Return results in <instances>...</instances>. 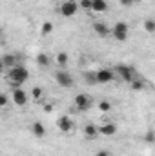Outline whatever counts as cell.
Listing matches in <instances>:
<instances>
[{"instance_id":"cell-24","label":"cell","mask_w":155,"mask_h":156,"mask_svg":"<svg viewBox=\"0 0 155 156\" xmlns=\"http://www.w3.org/2000/svg\"><path fill=\"white\" fill-rule=\"evenodd\" d=\"M77 4H78V7H82V9H91V0H80Z\"/></svg>"},{"instance_id":"cell-4","label":"cell","mask_w":155,"mask_h":156,"mask_svg":"<svg viewBox=\"0 0 155 156\" xmlns=\"http://www.w3.org/2000/svg\"><path fill=\"white\" fill-rule=\"evenodd\" d=\"M55 80H57V83L60 85V87H73L75 85V80L71 76V73L68 71V69H59L57 73H55Z\"/></svg>"},{"instance_id":"cell-2","label":"cell","mask_w":155,"mask_h":156,"mask_svg":"<svg viewBox=\"0 0 155 156\" xmlns=\"http://www.w3.org/2000/svg\"><path fill=\"white\" fill-rule=\"evenodd\" d=\"M110 33H112V37L119 42H126L128 40V33H130V27H128V24L126 22H117L115 26L110 29Z\"/></svg>"},{"instance_id":"cell-8","label":"cell","mask_w":155,"mask_h":156,"mask_svg":"<svg viewBox=\"0 0 155 156\" xmlns=\"http://www.w3.org/2000/svg\"><path fill=\"white\" fill-rule=\"evenodd\" d=\"M75 107L78 111H88L91 107V98L88 94H84V93H78L75 96Z\"/></svg>"},{"instance_id":"cell-26","label":"cell","mask_w":155,"mask_h":156,"mask_svg":"<svg viewBox=\"0 0 155 156\" xmlns=\"http://www.w3.org/2000/svg\"><path fill=\"white\" fill-rule=\"evenodd\" d=\"M144 140H146V142H148V144H153V131H148V133H146V136H144Z\"/></svg>"},{"instance_id":"cell-19","label":"cell","mask_w":155,"mask_h":156,"mask_svg":"<svg viewBox=\"0 0 155 156\" xmlns=\"http://www.w3.org/2000/svg\"><path fill=\"white\" fill-rule=\"evenodd\" d=\"M53 33V22H49V20H46L44 24H42V29H40V35L42 37H49Z\"/></svg>"},{"instance_id":"cell-12","label":"cell","mask_w":155,"mask_h":156,"mask_svg":"<svg viewBox=\"0 0 155 156\" xmlns=\"http://www.w3.org/2000/svg\"><path fill=\"white\" fill-rule=\"evenodd\" d=\"M84 136H86L88 140L99 138V136H100V134H99V125H97V123H88V125L84 127Z\"/></svg>"},{"instance_id":"cell-3","label":"cell","mask_w":155,"mask_h":156,"mask_svg":"<svg viewBox=\"0 0 155 156\" xmlns=\"http://www.w3.org/2000/svg\"><path fill=\"white\" fill-rule=\"evenodd\" d=\"M112 71H113V73H115V76H119V80H122V82H131V80L135 78L133 69H131V67H128V66H124V64H117Z\"/></svg>"},{"instance_id":"cell-10","label":"cell","mask_w":155,"mask_h":156,"mask_svg":"<svg viewBox=\"0 0 155 156\" xmlns=\"http://www.w3.org/2000/svg\"><path fill=\"white\" fill-rule=\"evenodd\" d=\"M115 133H117V125L113 122H106V123L99 125V134H102V136H113Z\"/></svg>"},{"instance_id":"cell-1","label":"cell","mask_w":155,"mask_h":156,"mask_svg":"<svg viewBox=\"0 0 155 156\" xmlns=\"http://www.w3.org/2000/svg\"><path fill=\"white\" fill-rule=\"evenodd\" d=\"M6 78L13 87H20V85H24V82L29 80V71L24 66H13V67H9Z\"/></svg>"},{"instance_id":"cell-23","label":"cell","mask_w":155,"mask_h":156,"mask_svg":"<svg viewBox=\"0 0 155 156\" xmlns=\"http://www.w3.org/2000/svg\"><path fill=\"white\" fill-rule=\"evenodd\" d=\"M84 78H86V82H88V83L97 85V76H95V71H86V73H84Z\"/></svg>"},{"instance_id":"cell-25","label":"cell","mask_w":155,"mask_h":156,"mask_svg":"<svg viewBox=\"0 0 155 156\" xmlns=\"http://www.w3.org/2000/svg\"><path fill=\"white\" fill-rule=\"evenodd\" d=\"M119 4L124 5V7H131V5L135 4V0H119Z\"/></svg>"},{"instance_id":"cell-27","label":"cell","mask_w":155,"mask_h":156,"mask_svg":"<svg viewBox=\"0 0 155 156\" xmlns=\"http://www.w3.org/2000/svg\"><path fill=\"white\" fill-rule=\"evenodd\" d=\"M95 156H112V153H110L108 149H100V151H97Z\"/></svg>"},{"instance_id":"cell-16","label":"cell","mask_w":155,"mask_h":156,"mask_svg":"<svg viewBox=\"0 0 155 156\" xmlns=\"http://www.w3.org/2000/svg\"><path fill=\"white\" fill-rule=\"evenodd\" d=\"M35 62L39 64L40 67H47V66L51 64V58H49V55H46V53H39V55L35 56Z\"/></svg>"},{"instance_id":"cell-15","label":"cell","mask_w":155,"mask_h":156,"mask_svg":"<svg viewBox=\"0 0 155 156\" xmlns=\"http://www.w3.org/2000/svg\"><path fill=\"white\" fill-rule=\"evenodd\" d=\"M68 62H70V56H68V53L60 51V53L57 55V66H59L60 69H66V67H68Z\"/></svg>"},{"instance_id":"cell-28","label":"cell","mask_w":155,"mask_h":156,"mask_svg":"<svg viewBox=\"0 0 155 156\" xmlns=\"http://www.w3.org/2000/svg\"><path fill=\"white\" fill-rule=\"evenodd\" d=\"M4 105H7V96L0 93V107H4Z\"/></svg>"},{"instance_id":"cell-22","label":"cell","mask_w":155,"mask_h":156,"mask_svg":"<svg viewBox=\"0 0 155 156\" xmlns=\"http://www.w3.org/2000/svg\"><path fill=\"white\" fill-rule=\"evenodd\" d=\"M97 107H99V111H102V113H108V111H112V102H108V100H102V102H99V104H97Z\"/></svg>"},{"instance_id":"cell-20","label":"cell","mask_w":155,"mask_h":156,"mask_svg":"<svg viewBox=\"0 0 155 156\" xmlns=\"http://www.w3.org/2000/svg\"><path fill=\"white\" fill-rule=\"evenodd\" d=\"M144 29H146V33L153 35L155 33V20L153 18H146V20H144Z\"/></svg>"},{"instance_id":"cell-7","label":"cell","mask_w":155,"mask_h":156,"mask_svg":"<svg viewBox=\"0 0 155 156\" xmlns=\"http://www.w3.org/2000/svg\"><path fill=\"white\" fill-rule=\"evenodd\" d=\"M95 76H97V83H110L112 80H115V73L112 69H99L95 71Z\"/></svg>"},{"instance_id":"cell-21","label":"cell","mask_w":155,"mask_h":156,"mask_svg":"<svg viewBox=\"0 0 155 156\" xmlns=\"http://www.w3.org/2000/svg\"><path fill=\"white\" fill-rule=\"evenodd\" d=\"M31 96H33V100H35V102L42 100V96H44V89L39 87V85H37V87H33V89H31Z\"/></svg>"},{"instance_id":"cell-5","label":"cell","mask_w":155,"mask_h":156,"mask_svg":"<svg viewBox=\"0 0 155 156\" xmlns=\"http://www.w3.org/2000/svg\"><path fill=\"white\" fill-rule=\"evenodd\" d=\"M78 11V4L75 0H66V2H62L60 4V15L62 16H66V18H71V16H75Z\"/></svg>"},{"instance_id":"cell-13","label":"cell","mask_w":155,"mask_h":156,"mask_svg":"<svg viewBox=\"0 0 155 156\" xmlns=\"http://www.w3.org/2000/svg\"><path fill=\"white\" fill-rule=\"evenodd\" d=\"M31 133H33V136H37V138H44V136H46V127H44V123L33 122V123H31Z\"/></svg>"},{"instance_id":"cell-11","label":"cell","mask_w":155,"mask_h":156,"mask_svg":"<svg viewBox=\"0 0 155 156\" xmlns=\"http://www.w3.org/2000/svg\"><path fill=\"white\" fill-rule=\"evenodd\" d=\"M93 31H95V35L100 37V38L110 37V27H108L104 22H93Z\"/></svg>"},{"instance_id":"cell-18","label":"cell","mask_w":155,"mask_h":156,"mask_svg":"<svg viewBox=\"0 0 155 156\" xmlns=\"http://www.w3.org/2000/svg\"><path fill=\"white\" fill-rule=\"evenodd\" d=\"M2 66L4 67H13V66H17V56L15 55H4L2 56Z\"/></svg>"},{"instance_id":"cell-9","label":"cell","mask_w":155,"mask_h":156,"mask_svg":"<svg viewBox=\"0 0 155 156\" xmlns=\"http://www.w3.org/2000/svg\"><path fill=\"white\" fill-rule=\"evenodd\" d=\"M57 127H59V131L60 133H64V134H68V133H71L73 131V122H71V118L70 116H60L57 120Z\"/></svg>"},{"instance_id":"cell-14","label":"cell","mask_w":155,"mask_h":156,"mask_svg":"<svg viewBox=\"0 0 155 156\" xmlns=\"http://www.w3.org/2000/svg\"><path fill=\"white\" fill-rule=\"evenodd\" d=\"M91 9L97 13H104L108 9V2L106 0H91Z\"/></svg>"},{"instance_id":"cell-29","label":"cell","mask_w":155,"mask_h":156,"mask_svg":"<svg viewBox=\"0 0 155 156\" xmlns=\"http://www.w3.org/2000/svg\"><path fill=\"white\" fill-rule=\"evenodd\" d=\"M2 67H4V66H2V56H0V71H2Z\"/></svg>"},{"instance_id":"cell-6","label":"cell","mask_w":155,"mask_h":156,"mask_svg":"<svg viewBox=\"0 0 155 156\" xmlns=\"http://www.w3.org/2000/svg\"><path fill=\"white\" fill-rule=\"evenodd\" d=\"M11 98H13V104L18 105V107H24L28 104V93L22 87H15L11 91Z\"/></svg>"},{"instance_id":"cell-17","label":"cell","mask_w":155,"mask_h":156,"mask_svg":"<svg viewBox=\"0 0 155 156\" xmlns=\"http://www.w3.org/2000/svg\"><path fill=\"white\" fill-rule=\"evenodd\" d=\"M130 83H131V89H133V91H142V89H146V85H148L144 78H133Z\"/></svg>"}]
</instances>
